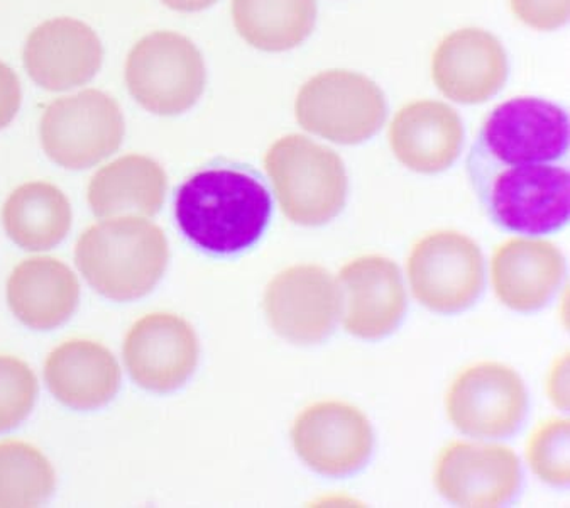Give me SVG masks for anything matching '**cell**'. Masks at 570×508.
Masks as SVG:
<instances>
[{
    "label": "cell",
    "mask_w": 570,
    "mask_h": 508,
    "mask_svg": "<svg viewBox=\"0 0 570 508\" xmlns=\"http://www.w3.org/2000/svg\"><path fill=\"white\" fill-rule=\"evenodd\" d=\"M175 217L195 247L230 258L265 236L273 217L272 190L256 169L217 162L181 184L175 195Z\"/></svg>",
    "instance_id": "obj_1"
},
{
    "label": "cell",
    "mask_w": 570,
    "mask_h": 508,
    "mask_svg": "<svg viewBox=\"0 0 570 508\" xmlns=\"http://www.w3.org/2000/svg\"><path fill=\"white\" fill-rule=\"evenodd\" d=\"M465 169L482 211L504 233L542 237L569 224V162L498 163L469 152Z\"/></svg>",
    "instance_id": "obj_2"
},
{
    "label": "cell",
    "mask_w": 570,
    "mask_h": 508,
    "mask_svg": "<svg viewBox=\"0 0 570 508\" xmlns=\"http://www.w3.org/2000/svg\"><path fill=\"white\" fill-rule=\"evenodd\" d=\"M168 262V240L148 217H106L85 229L75 246L78 272L112 302L149 295L161 282Z\"/></svg>",
    "instance_id": "obj_3"
},
{
    "label": "cell",
    "mask_w": 570,
    "mask_h": 508,
    "mask_svg": "<svg viewBox=\"0 0 570 508\" xmlns=\"http://www.w3.org/2000/svg\"><path fill=\"white\" fill-rule=\"evenodd\" d=\"M265 169L286 219L321 227L338 217L347 204L344 159L328 146L303 135L276 139L265 155Z\"/></svg>",
    "instance_id": "obj_4"
},
{
    "label": "cell",
    "mask_w": 570,
    "mask_h": 508,
    "mask_svg": "<svg viewBox=\"0 0 570 508\" xmlns=\"http://www.w3.org/2000/svg\"><path fill=\"white\" fill-rule=\"evenodd\" d=\"M406 279L415 301L439 315L471 309L487 289V260L468 234L435 229L410 247Z\"/></svg>",
    "instance_id": "obj_5"
},
{
    "label": "cell",
    "mask_w": 570,
    "mask_h": 508,
    "mask_svg": "<svg viewBox=\"0 0 570 508\" xmlns=\"http://www.w3.org/2000/svg\"><path fill=\"white\" fill-rule=\"evenodd\" d=\"M387 116V102L376 81L351 70L314 75L296 94V123L311 135L342 146L370 141Z\"/></svg>",
    "instance_id": "obj_6"
},
{
    "label": "cell",
    "mask_w": 570,
    "mask_h": 508,
    "mask_svg": "<svg viewBox=\"0 0 570 508\" xmlns=\"http://www.w3.org/2000/svg\"><path fill=\"white\" fill-rule=\"evenodd\" d=\"M126 85L148 113L180 116L204 94L207 67L190 38L175 31H155L139 39L127 55Z\"/></svg>",
    "instance_id": "obj_7"
},
{
    "label": "cell",
    "mask_w": 570,
    "mask_h": 508,
    "mask_svg": "<svg viewBox=\"0 0 570 508\" xmlns=\"http://www.w3.org/2000/svg\"><path fill=\"white\" fill-rule=\"evenodd\" d=\"M444 406L455 431L479 441H501L523 428L530 395L510 364L478 361L452 378Z\"/></svg>",
    "instance_id": "obj_8"
},
{
    "label": "cell",
    "mask_w": 570,
    "mask_h": 508,
    "mask_svg": "<svg viewBox=\"0 0 570 508\" xmlns=\"http://www.w3.org/2000/svg\"><path fill=\"white\" fill-rule=\"evenodd\" d=\"M126 120L116 99L97 89L55 99L39 123L41 146L61 168L87 169L122 145Z\"/></svg>",
    "instance_id": "obj_9"
},
{
    "label": "cell",
    "mask_w": 570,
    "mask_h": 508,
    "mask_svg": "<svg viewBox=\"0 0 570 508\" xmlns=\"http://www.w3.org/2000/svg\"><path fill=\"white\" fill-rule=\"evenodd\" d=\"M289 438L303 465L332 480L356 477L373 458V423L347 400L325 399L306 406L296 413Z\"/></svg>",
    "instance_id": "obj_10"
},
{
    "label": "cell",
    "mask_w": 570,
    "mask_h": 508,
    "mask_svg": "<svg viewBox=\"0 0 570 508\" xmlns=\"http://www.w3.org/2000/svg\"><path fill=\"white\" fill-rule=\"evenodd\" d=\"M569 116L542 97H514L494 107L471 153L498 163L569 162Z\"/></svg>",
    "instance_id": "obj_11"
},
{
    "label": "cell",
    "mask_w": 570,
    "mask_h": 508,
    "mask_svg": "<svg viewBox=\"0 0 570 508\" xmlns=\"http://www.w3.org/2000/svg\"><path fill=\"white\" fill-rule=\"evenodd\" d=\"M341 309L337 276L315 263L282 270L263 293L269 328L295 346L327 341L341 322Z\"/></svg>",
    "instance_id": "obj_12"
},
{
    "label": "cell",
    "mask_w": 570,
    "mask_h": 508,
    "mask_svg": "<svg viewBox=\"0 0 570 508\" xmlns=\"http://www.w3.org/2000/svg\"><path fill=\"white\" fill-rule=\"evenodd\" d=\"M433 485L455 507H508L520 495L523 471L510 446L455 439L436 455Z\"/></svg>",
    "instance_id": "obj_13"
},
{
    "label": "cell",
    "mask_w": 570,
    "mask_h": 508,
    "mask_svg": "<svg viewBox=\"0 0 570 508\" xmlns=\"http://www.w3.org/2000/svg\"><path fill=\"white\" fill-rule=\"evenodd\" d=\"M122 358L136 385L148 392H175L194 377L200 341L194 325L181 315L151 312L126 332Z\"/></svg>",
    "instance_id": "obj_14"
},
{
    "label": "cell",
    "mask_w": 570,
    "mask_h": 508,
    "mask_svg": "<svg viewBox=\"0 0 570 508\" xmlns=\"http://www.w3.org/2000/svg\"><path fill=\"white\" fill-rule=\"evenodd\" d=\"M341 322L347 334L363 341H381L402 325L409 311V293L402 270L383 254H363L342 266Z\"/></svg>",
    "instance_id": "obj_15"
},
{
    "label": "cell",
    "mask_w": 570,
    "mask_h": 508,
    "mask_svg": "<svg viewBox=\"0 0 570 508\" xmlns=\"http://www.w3.org/2000/svg\"><path fill=\"white\" fill-rule=\"evenodd\" d=\"M510 74L503 42L482 28L449 32L432 55V80L452 102L475 106L497 97Z\"/></svg>",
    "instance_id": "obj_16"
},
{
    "label": "cell",
    "mask_w": 570,
    "mask_h": 508,
    "mask_svg": "<svg viewBox=\"0 0 570 508\" xmlns=\"http://www.w3.org/2000/svg\"><path fill=\"white\" fill-rule=\"evenodd\" d=\"M567 262L552 241L514 236L494 247L490 263L491 286L498 301L513 312L542 311L562 286Z\"/></svg>",
    "instance_id": "obj_17"
},
{
    "label": "cell",
    "mask_w": 570,
    "mask_h": 508,
    "mask_svg": "<svg viewBox=\"0 0 570 508\" xmlns=\"http://www.w3.org/2000/svg\"><path fill=\"white\" fill-rule=\"evenodd\" d=\"M22 60L29 77L41 89L65 92L89 84L99 74L104 48L89 25L73 18H55L32 29Z\"/></svg>",
    "instance_id": "obj_18"
},
{
    "label": "cell",
    "mask_w": 570,
    "mask_h": 508,
    "mask_svg": "<svg viewBox=\"0 0 570 508\" xmlns=\"http://www.w3.org/2000/svg\"><path fill=\"white\" fill-rule=\"evenodd\" d=\"M464 136L458 110L432 99L406 104L387 127V143L394 158L420 175L442 174L454 166Z\"/></svg>",
    "instance_id": "obj_19"
},
{
    "label": "cell",
    "mask_w": 570,
    "mask_h": 508,
    "mask_svg": "<svg viewBox=\"0 0 570 508\" xmlns=\"http://www.w3.org/2000/svg\"><path fill=\"white\" fill-rule=\"evenodd\" d=\"M45 381L51 395L73 410H97L112 402L122 370L109 348L92 339H70L45 361Z\"/></svg>",
    "instance_id": "obj_20"
},
{
    "label": "cell",
    "mask_w": 570,
    "mask_h": 508,
    "mask_svg": "<svg viewBox=\"0 0 570 508\" xmlns=\"http://www.w3.org/2000/svg\"><path fill=\"white\" fill-rule=\"evenodd\" d=\"M6 295L12 314L26 328L53 331L77 311L80 282L60 260L35 256L12 270Z\"/></svg>",
    "instance_id": "obj_21"
},
{
    "label": "cell",
    "mask_w": 570,
    "mask_h": 508,
    "mask_svg": "<svg viewBox=\"0 0 570 508\" xmlns=\"http://www.w3.org/2000/svg\"><path fill=\"white\" fill-rule=\"evenodd\" d=\"M168 177L156 159L130 153L97 169L87 187L90 211L100 219L156 216L165 204Z\"/></svg>",
    "instance_id": "obj_22"
},
{
    "label": "cell",
    "mask_w": 570,
    "mask_h": 508,
    "mask_svg": "<svg viewBox=\"0 0 570 508\" xmlns=\"http://www.w3.org/2000/svg\"><path fill=\"white\" fill-rule=\"evenodd\" d=\"M73 212L67 195L48 182H28L16 188L4 207L8 236L26 251H48L68 236Z\"/></svg>",
    "instance_id": "obj_23"
},
{
    "label": "cell",
    "mask_w": 570,
    "mask_h": 508,
    "mask_svg": "<svg viewBox=\"0 0 570 508\" xmlns=\"http://www.w3.org/2000/svg\"><path fill=\"white\" fill-rule=\"evenodd\" d=\"M233 21L250 47L285 53L311 38L317 22V0H233Z\"/></svg>",
    "instance_id": "obj_24"
},
{
    "label": "cell",
    "mask_w": 570,
    "mask_h": 508,
    "mask_svg": "<svg viewBox=\"0 0 570 508\" xmlns=\"http://www.w3.org/2000/svg\"><path fill=\"white\" fill-rule=\"evenodd\" d=\"M57 473L41 449L24 441H0V508L39 507L53 495Z\"/></svg>",
    "instance_id": "obj_25"
},
{
    "label": "cell",
    "mask_w": 570,
    "mask_h": 508,
    "mask_svg": "<svg viewBox=\"0 0 570 508\" xmlns=\"http://www.w3.org/2000/svg\"><path fill=\"white\" fill-rule=\"evenodd\" d=\"M569 439L570 420L567 417H549L537 423L524 444V458L530 470L549 487H569Z\"/></svg>",
    "instance_id": "obj_26"
},
{
    "label": "cell",
    "mask_w": 570,
    "mask_h": 508,
    "mask_svg": "<svg viewBox=\"0 0 570 508\" xmlns=\"http://www.w3.org/2000/svg\"><path fill=\"white\" fill-rule=\"evenodd\" d=\"M38 392L31 367L19 358L0 354V432L12 431L28 419Z\"/></svg>",
    "instance_id": "obj_27"
},
{
    "label": "cell",
    "mask_w": 570,
    "mask_h": 508,
    "mask_svg": "<svg viewBox=\"0 0 570 508\" xmlns=\"http://www.w3.org/2000/svg\"><path fill=\"white\" fill-rule=\"evenodd\" d=\"M518 21L535 31H557L569 22L570 0H510Z\"/></svg>",
    "instance_id": "obj_28"
},
{
    "label": "cell",
    "mask_w": 570,
    "mask_h": 508,
    "mask_svg": "<svg viewBox=\"0 0 570 508\" xmlns=\"http://www.w3.org/2000/svg\"><path fill=\"white\" fill-rule=\"evenodd\" d=\"M21 81L11 67L0 61V131L18 116L21 109Z\"/></svg>",
    "instance_id": "obj_29"
},
{
    "label": "cell",
    "mask_w": 570,
    "mask_h": 508,
    "mask_svg": "<svg viewBox=\"0 0 570 508\" xmlns=\"http://www.w3.org/2000/svg\"><path fill=\"white\" fill-rule=\"evenodd\" d=\"M546 392L553 407L562 412L569 410V351H563L550 364L546 378Z\"/></svg>",
    "instance_id": "obj_30"
},
{
    "label": "cell",
    "mask_w": 570,
    "mask_h": 508,
    "mask_svg": "<svg viewBox=\"0 0 570 508\" xmlns=\"http://www.w3.org/2000/svg\"><path fill=\"white\" fill-rule=\"evenodd\" d=\"M166 8L178 12H200L217 4V0H161Z\"/></svg>",
    "instance_id": "obj_31"
}]
</instances>
